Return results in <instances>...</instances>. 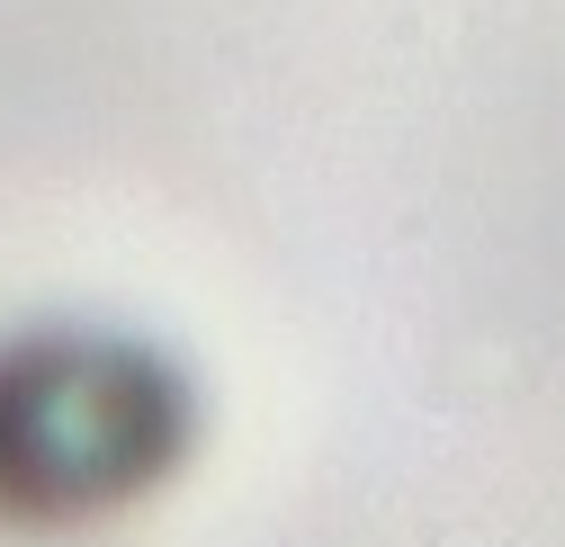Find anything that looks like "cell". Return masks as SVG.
Here are the masks:
<instances>
[{
    "label": "cell",
    "mask_w": 565,
    "mask_h": 547,
    "mask_svg": "<svg viewBox=\"0 0 565 547\" xmlns=\"http://www.w3.org/2000/svg\"><path fill=\"white\" fill-rule=\"evenodd\" d=\"M171 386L145 360L73 351L0 368V485L28 503H108L117 485L162 466Z\"/></svg>",
    "instance_id": "obj_1"
}]
</instances>
